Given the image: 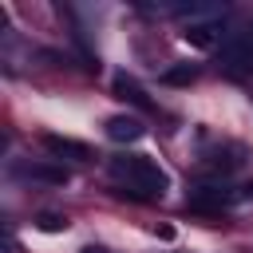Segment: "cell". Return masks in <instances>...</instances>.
<instances>
[{"instance_id": "6da1fadb", "label": "cell", "mask_w": 253, "mask_h": 253, "mask_svg": "<svg viewBox=\"0 0 253 253\" xmlns=\"http://www.w3.org/2000/svg\"><path fill=\"white\" fill-rule=\"evenodd\" d=\"M111 174H115V178H123L130 190H142V194H150V198L166 190V174H162V166H158L154 158H146V154L115 158V162H111Z\"/></svg>"}, {"instance_id": "7a4b0ae2", "label": "cell", "mask_w": 253, "mask_h": 253, "mask_svg": "<svg viewBox=\"0 0 253 253\" xmlns=\"http://www.w3.org/2000/svg\"><path fill=\"white\" fill-rule=\"evenodd\" d=\"M221 67L233 71V75L253 71V24L225 36V43H221Z\"/></svg>"}, {"instance_id": "3957f363", "label": "cell", "mask_w": 253, "mask_h": 253, "mask_svg": "<svg viewBox=\"0 0 253 253\" xmlns=\"http://www.w3.org/2000/svg\"><path fill=\"white\" fill-rule=\"evenodd\" d=\"M217 36H221V20H190L186 32H182V40L194 43V47H213Z\"/></svg>"}, {"instance_id": "277c9868", "label": "cell", "mask_w": 253, "mask_h": 253, "mask_svg": "<svg viewBox=\"0 0 253 253\" xmlns=\"http://www.w3.org/2000/svg\"><path fill=\"white\" fill-rule=\"evenodd\" d=\"M142 134H146V126L134 115H111L107 119V138H115V142H138Z\"/></svg>"}, {"instance_id": "5b68a950", "label": "cell", "mask_w": 253, "mask_h": 253, "mask_svg": "<svg viewBox=\"0 0 253 253\" xmlns=\"http://www.w3.org/2000/svg\"><path fill=\"white\" fill-rule=\"evenodd\" d=\"M229 202H237V194H229V186H198L190 194V206L194 210H221Z\"/></svg>"}, {"instance_id": "8992f818", "label": "cell", "mask_w": 253, "mask_h": 253, "mask_svg": "<svg viewBox=\"0 0 253 253\" xmlns=\"http://www.w3.org/2000/svg\"><path fill=\"white\" fill-rule=\"evenodd\" d=\"M43 146L51 154H67V158H91V146L87 142H75V138H63V134H43Z\"/></svg>"}, {"instance_id": "52a82bcc", "label": "cell", "mask_w": 253, "mask_h": 253, "mask_svg": "<svg viewBox=\"0 0 253 253\" xmlns=\"http://www.w3.org/2000/svg\"><path fill=\"white\" fill-rule=\"evenodd\" d=\"M115 91H119L123 99H130V103H138V107H150V103H146V95H142V91H138V87H134V83H130L126 75H119V79H115Z\"/></svg>"}, {"instance_id": "ba28073f", "label": "cell", "mask_w": 253, "mask_h": 253, "mask_svg": "<svg viewBox=\"0 0 253 253\" xmlns=\"http://www.w3.org/2000/svg\"><path fill=\"white\" fill-rule=\"evenodd\" d=\"M20 174H28V178H47V182H67V170H55V166H20Z\"/></svg>"}, {"instance_id": "9c48e42d", "label": "cell", "mask_w": 253, "mask_h": 253, "mask_svg": "<svg viewBox=\"0 0 253 253\" xmlns=\"http://www.w3.org/2000/svg\"><path fill=\"white\" fill-rule=\"evenodd\" d=\"M36 225H40L43 233H59V229H67V217H59V213H40Z\"/></svg>"}, {"instance_id": "30bf717a", "label": "cell", "mask_w": 253, "mask_h": 253, "mask_svg": "<svg viewBox=\"0 0 253 253\" xmlns=\"http://www.w3.org/2000/svg\"><path fill=\"white\" fill-rule=\"evenodd\" d=\"M194 75H198V71H194L190 63H182V67H170V71H166L162 79H166V83H190Z\"/></svg>"}, {"instance_id": "8fae6325", "label": "cell", "mask_w": 253, "mask_h": 253, "mask_svg": "<svg viewBox=\"0 0 253 253\" xmlns=\"http://www.w3.org/2000/svg\"><path fill=\"white\" fill-rule=\"evenodd\" d=\"M83 253H103V249H83Z\"/></svg>"}]
</instances>
